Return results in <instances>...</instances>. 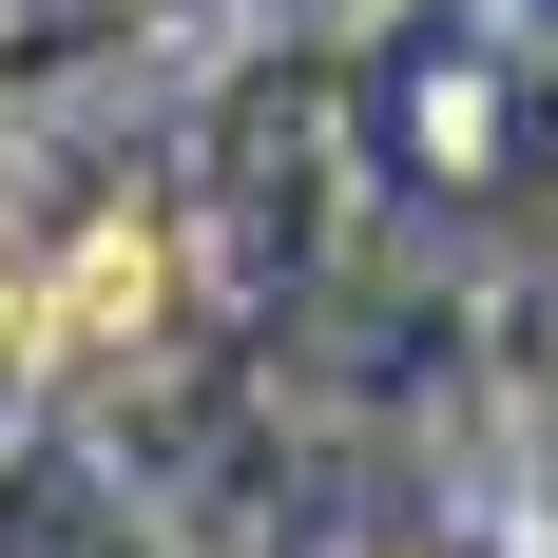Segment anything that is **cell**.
<instances>
[{
	"label": "cell",
	"instance_id": "6da1fadb",
	"mask_svg": "<svg viewBox=\"0 0 558 558\" xmlns=\"http://www.w3.org/2000/svg\"><path fill=\"white\" fill-rule=\"evenodd\" d=\"M155 231H97V251H77V270H58L39 289V347H135V328H155Z\"/></svg>",
	"mask_w": 558,
	"mask_h": 558
},
{
	"label": "cell",
	"instance_id": "7a4b0ae2",
	"mask_svg": "<svg viewBox=\"0 0 558 558\" xmlns=\"http://www.w3.org/2000/svg\"><path fill=\"white\" fill-rule=\"evenodd\" d=\"M20 347H39V270L0 251V366H20Z\"/></svg>",
	"mask_w": 558,
	"mask_h": 558
}]
</instances>
